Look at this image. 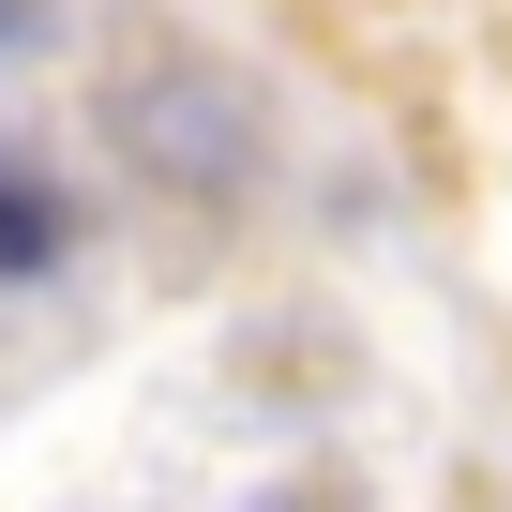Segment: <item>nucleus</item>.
Segmentation results:
<instances>
[{
  "label": "nucleus",
  "mask_w": 512,
  "mask_h": 512,
  "mask_svg": "<svg viewBox=\"0 0 512 512\" xmlns=\"http://www.w3.org/2000/svg\"><path fill=\"white\" fill-rule=\"evenodd\" d=\"M31 256H61V196L31 166H0V272H31Z\"/></svg>",
  "instance_id": "f03ea898"
},
{
  "label": "nucleus",
  "mask_w": 512,
  "mask_h": 512,
  "mask_svg": "<svg viewBox=\"0 0 512 512\" xmlns=\"http://www.w3.org/2000/svg\"><path fill=\"white\" fill-rule=\"evenodd\" d=\"M106 121H121V151H136L151 181H181V196H241V166H256V106H241L211 61H136V76L106 91Z\"/></svg>",
  "instance_id": "f257e3e1"
}]
</instances>
